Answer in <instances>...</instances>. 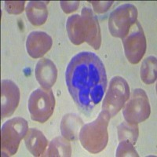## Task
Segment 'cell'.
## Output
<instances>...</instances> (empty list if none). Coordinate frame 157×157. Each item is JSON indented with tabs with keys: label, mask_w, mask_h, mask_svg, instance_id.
I'll return each instance as SVG.
<instances>
[{
	"label": "cell",
	"mask_w": 157,
	"mask_h": 157,
	"mask_svg": "<svg viewBox=\"0 0 157 157\" xmlns=\"http://www.w3.org/2000/svg\"><path fill=\"white\" fill-rule=\"evenodd\" d=\"M65 81L76 105L83 113H90L103 98L107 75L100 57L93 52L84 51L68 63Z\"/></svg>",
	"instance_id": "6da1fadb"
},
{
	"label": "cell",
	"mask_w": 157,
	"mask_h": 157,
	"mask_svg": "<svg viewBox=\"0 0 157 157\" xmlns=\"http://www.w3.org/2000/svg\"><path fill=\"white\" fill-rule=\"evenodd\" d=\"M66 29L68 38L75 45L86 42L95 50L101 43L100 26L97 17L89 7H83L81 15L70 16L67 20Z\"/></svg>",
	"instance_id": "7a4b0ae2"
},
{
	"label": "cell",
	"mask_w": 157,
	"mask_h": 157,
	"mask_svg": "<svg viewBox=\"0 0 157 157\" xmlns=\"http://www.w3.org/2000/svg\"><path fill=\"white\" fill-rule=\"evenodd\" d=\"M111 116L101 111L96 120L85 124L80 129L78 138L84 148L91 153H98L107 145L108 126Z\"/></svg>",
	"instance_id": "3957f363"
},
{
	"label": "cell",
	"mask_w": 157,
	"mask_h": 157,
	"mask_svg": "<svg viewBox=\"0 0 157 157\" xmlns=\"http://www.w3.org/2000/svg\"><path fill=\"white\" fill-rule=\"evenodd\" d=\"M29 131L27 120L15 117L7 120L1 129V153L2 156L14 155L20 142Z\"/></svg>",
	"instance_id": "277c9868"
},
{
	"label": "cell",
	"mask_w": 157,
	"mask_h": 157,
	"mask_svg": "<svg viewBox=\"0 0 157 157\" xmlns=\"http://www.w3.org/2000/svg\"><path fill=\"white\" fill-rule=\"evenodd\" d=\"M55 107V98L50 89L38 88L29 97L28 102L31 119L43 123L50 119Z\"/></svg>",
	"instance_id": "5b68a950"
},
{
	"label": "cell",
	"mask_w": 157,
	"mask_h": 157,
	"mask_svg": "<svg viewBox=\"0 0 157 157\" xmlns=\"http://www.w3.org/2000/svg\"><path fill=\"white\" fill-rule=\"evenodd\" d=\"M130 98V87L127 81L120 76H114L110 81L109 87L104 98L102 111L111 117L116 116Z\"/></svg>",
	"instance_id": "8992f818"
},
{
	"label": "cell",
	"mask_w": 157,
	"mask_h": 157,
	"mask_svg": "<svg viewBox=\"0 0 157 157\" xmlns=\"http://www.w3.org/2000/svg\"><path fill=\"white\" fill-rule=\"evenodd\" d=\"M137 8L132 4H123L111 13L109 19V32L114 37L123 39L137 21Z\"/></svg>",
	"instance_id": "52a82bcc"
},
{
	"label": "cell",
	"mask_w": 157,
	"mask_h": 157,
	"mask_svg": "<svg viewBox=\"0 0 157 157\" xmlns=\"http://www.w3.org/2000/svg\"><path fill=\"white\" fill-rule=\"evenodd\" d=\"M123 111L126 121L131 124H138L149 117L150 105L145 91L135 89Z\"/></svg>",
	"instance_id": "ba28073f"
},
{
	"label": "cell",
	"mask_w": 157,
	"mask_h": 157,
	"mask_svg": "<svg viewBox=\"0 0 157 157\" xmlns=\"http://www.w3.org/2000/svg\"><path fill=\"white\" fill-rule=\"evenodd\" d=\"M122 39L127 60L134 64L140 62L145 54L146 39L139 22L137 21L131 27L127 36Z\"/></svg>",
	"instance_id": "9c48e42d"
},
{
	"label": "cell",
	"mask_w": 157,
	"mask_h": 157,
	"mask_svg": "<svg viewBox=\"0 0 157 157\" xmlns=\"http://www.w3.org/2000/svg\"><path fill=\"white\" fill-rule=\"evenodd\" d=\"M20 90L16 83L9 79L2 81L1 90V116L2 119L12 116L17 108L20 101Z\"/></svg>",
	"instance_id": "30bf717a"
},
{
	"label": "cell",
	"mask_w": 157,
	"mask_h": 157,
	"mask_svg": "<svg viewBox=\"0 0 157 157\" xmlns=\"http://www.w3.org/2000/svg\"><path fill=\"white\" fill-rule=\"evenodd\" d=\"M52 43V38L47 33L35 31L28 36L26 48L32 58H39L50 50Z\"/></svg>",
	"instance_id": "8fae6325"
},
{
	"label": "cell",
	"mask_w": 157,
	"mask_h": 157,
	"mask_svg": "<svg viewBox=\"0 0 157 157\" xmlns=\"http://www.w3.org/2000/svg\"><path fill=\"white\" fill-rule=\"evenodd\" d=\"M35 75L42 87L50 89L57 79V70L53 61L47 58H43L36 64Z\"/></svg>",
	"instance_id": "7c38bea8"
},
{
	"label": "cell",
	"mask_w": 157,
	"mask_h": 157,
	"mask_svg": "<svg viewBox=\"0 0 157 157\" xmlns=\"http://www.w3.org/2000/svg\"><path fill=\"white\" fill-rule=\"evenodd\" d=\"M25 142L28 150L34 156L43 155L47 146V139L44 134L36 128L29 129L25 137Z\"/></svg>",
	"instance_id": "4fadbf2b"
},
{
	"label": "cell",
	"mask_w": 157,
	"mask_h": 157,
	"mask_svg": "<svg viewBox=\"0 0 157 157\" xmlns=\"http://www.w3.org/2000/svg\"><path fill=\"white\" fill-rule=\"evenodd\" d=\"M26 14L31 24L40 26L46 22L48 17L47 3L45 2H29L26 7Z\"/></svg>",
	"instance_id": "5bb4252c"
},
{
	"label": "cell",
	"mask_w": 157,
	"mask_h": 157,
	"mask_svg": "<svg viewBox=\"0 0 157 157\" xmlns=\"http://www.w3.org/2000/svg\"><path fill=\"white\" fill-rule=\"evenodd\" d=\"M82 120L74 114H68L63 117L61 123V134L68 141H75L78 137V130L82 125Z\"/></svg>",
	"instance_id": "9a60e30c"
},
{
	"label": "cell",
	"mask_w": 157,
	"mask_h": 157,
	"mask_svg": "<svg viewBox=\"0 0 157 157\" xmlns=\"http://www.w3.org/2000/svg\"><path fill=\"white\" fill-rule=\"evenodd\" d=\"M71 145L68 139L57 137L51 141L46 156H71Z\"/></svg>",
	"instance_id": "2e32d148"
},
{
	"label": "cell",
	"mask_w": 157,
	"mask_h": 157,
	"mask_svg": "<svg viewBox=\"0 0 157 157\" xmlns=\"http://www.w3.org/2000/svg\"><path fill=\"white\" fill-rule=\"evenodd\" d=\"M141 78L146 84H152L156 80V57L149 56L142 62Z\"/></svg>",
	"instance_id": "e0dca14e"
},
{
	"label": "cell",
	"mask_w": 157,
	"mask_h": 157,
	"mask_svg": "<svg viewBox=\"0 0 157 157\" xmlns=\"http://www.w3.org/2000/svg\"><path fill=\"white\" fill-rule=\"evenodd\" d=\"M119 140L128 141L135 145L138 137V127L137 124H131L127 122H123L118 127Z\"/></svg>",
	"instance_id": "ac0fdd59"
},
{
	"label": "cell",
	"mask_w": 157,
	"mask_h": 157,
	"mask_svg": "<svg viewBox=\"0 0 157 157\" xmlns=\"http://www.w3.org/2000/svg\"><path fill=\"white\" fill-rule=\"evenodd\" d=\"M116 156H138L134 145L128 141H121L116 149Z\"/></svg>",
	"instance_id": "d6986e66"
},
{
	"label": "cell",
	"mask_w": 157,
	"mask_h": 157,
	"mask_svg": "<svg viewBox=\"0 0 157 157\" xmlns=\"http://www.w3.org/2000/svg\"><path fill=\"white\" fill-rule=\"evenodd\" d=\"M25 2H15V1H6L5 2L6 10L10 14H19L23 12L24 7H25Z\"/></svg>",
	"instance_id": "ffe728a7"
},
{
	"label": "cell",
	"mask_w": 157,
	"mask_h": 157,
	"mask_svg": "<svg viewBox=\"0 0 157 157\" xmlns=\"http://www.w3.org/2000/svg\"><path fill=\"white\" fill-rule=\"evenodd\" d=\"M95 12L98 13L105 12L111 7L113 2H91Z\"/></svg>",
	"instance_id": "44dd1931"
},
{
	"label": "cell",
	"mask_w": 157,
	"mask_h": 157,
	"mask_svg": "<svg viewBox=\"0 0 157 157\" xmlns=\"http://www.w3.org/2000/svg\"><path fill=\"white\" fill-rule=\"evenodd\" d=\"M78 6H79V2H78V1H75V2H61V8H62L63 11L66 13H69L76 10Z\"/></svg>",
	"instance_id": "7402d4cb"
}]
</instances>
